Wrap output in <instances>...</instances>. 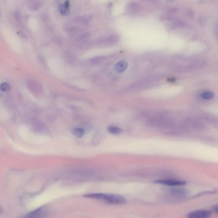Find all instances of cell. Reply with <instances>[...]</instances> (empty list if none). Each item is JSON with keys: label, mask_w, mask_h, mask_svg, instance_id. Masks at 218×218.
<instances>
[{"label": "cell", "mask_w": 218, "mask_h": 218, "mask_svg": "<svg viewBox=\"0 0 218 218\" xmlns=\"http://www.w3.org/2000/svg\"><path fill=\"white\" fill-rule=\"evenodd\" d=\"M170 194L173 198L176 200H182L188 196V192L184 189L180 188H174L170 191Z\"/></svg>", "instance_id": "3957f363"}, {"label": "cell", "mask_w": 218, "mask_h": 218, "mask_svg": "<svg viewBox=\"0 0 218 218\" xmlns=\"http://www.w3.org/2000/svg\"><path fill=\"white\" fill-rule=\"evenodd\" d=\"M107 130L110 133L113 135L119 134L122 132V129L115 126H110L108 128Z\"/></svg>", "instance_id": "9c48e42d"}, {"label": "cell", "mask_w": 218, "mask_h": 218, "mask_svg": "<svg viewBox=\"0 0 218 218\" xmlns=\"http://www.w3.org/2000/svg\"><path fill=\"white\" fill-rule=\"evenodd\" d=\"M155 183L169 186H183L186 184V181L180 180L162 179L156 181Z\"/></svg>", "instance_id": "5b68a950"}, {"label": "cell", "mask_w": 218, "mask_h": 218, "mask_svg": "<svg viewBox=\"0 0 218 218\" xmlns=\"http://www.w3.org/2000/svg\"><path fill=\"white\" fill-rule=\"evenodd\" d=\"M212 209L215 214L218 215V204L212 207Z\"/></svg>", "instance_id": "5bb4252c"}, {"label": "cell", "mask_w": 218, "mask_h": 218, "mask_svg": "<svg viewBox=\"0 0 218 218\" xmlns=\"http://www.w3.org/2000/svg\"><path fill=\"white\" fill-rule=\"evenodd\" d=\"M47 215L46 209L41 207L28 213L22 218H44Z\"/></svg>", "instance_id": "7a4b0ae2"}, {"label": "cell", "mask_w": 218, "mask_h": 218, "mask_svg": "<svg viewBox=\"0 0 218 218\" xmlns=\"http://www.w3.org/2000/svg\"><path fill=\"white\" fill-rule=\"evenodd\" d=\"M128 67V63L126 61H121L118 62L115 67V70L118 73H121L125 71Z\"/></svg>", "instance_id": "52a82bcc"}, {"label": "cell", "mask_w": 218, "mask_h": 218, "mask_svg": "<svg viewBox=\"0 0 218 218\" xmlns=\"http://www.w3.org/2000/svg\"><path fill=\"white\" fill-rule=\"evenodd\" d=\"M214 94L212 92L205 91L201 94V96L204 100H209L214 97Z\"/></svg>", "instance_id": "8fae6325"}, {"label": "cell", "mask_w": 218, "mask_h": 218, "mask_svg": "<svg viewBox=\"0 0 218 218\" xmlns=\"http://www.w3.org/2000/svg\"><path fill=\"white\" fill-rule=\"evenodd\" d=\"M212 212L210 210H199L192 211L187 215V218H210Z\"/></svg>", "instance_id": "277c9868"}, {"label": "cell", "mask_w": 218, "mask_h": 218, "mask_svg": "<svg viewBox=\"0 0 218 218\" xmlns=\"http://www.w3.org/2000/svg\"><path fill=\"white\" fill-rule=\"evenodd\" d=\"M119 40V36L118 35H111L103 38L100 40L101 44L106 45H110L115 44Z\"/></svg>", "instance_id": "8992f818"}, {"label": "cell", "mask_w": 218, "mask_h": 218, "mask_svg": "<svg viewBox=\"0 0 218 218\" xmlns=\"http://www.w3.org/2000/svg\"><path fill=\"white\" fill-rule=\"evenodd\" d=\"M72 133L76 137L81 138L84 135L85 131L81 128H75L72 130Z\"/></svg>", "instance_id": "30bf717a"}, {"label": "cell", "mask_w": 218, "mask_h": 218, "mask_svg": "<svg viewBox=\"0 0 218 218\" xmlns=\"http://www.w3.org/2000/svg\"><path fill=\"white\" fill-rule=\"evenodd\" d=\"M87 198L94 199L104 202L106 203L113 205H120L126 202V199L123 196L114 194H104V193H93L88 194L84 196Z\"/></svg>", "instance_id": "6da1fadb"}, {"label": "cell", "mask_w": 218, "mask_h": 218, "mask_svg": "<svg viewBox=\"0 0 218 218\" xmlns=\"http://www.w3.org/2000/svg\"><path fill=\"white\" fill-rule=\"evenodd\" d=\"M129 10L132 12H138L140 10V6L135 3H131L128 6Z\"/></svg>", "instance_id": "7c38bea8"}, {"label": "cell", "mask_w": 218, "mask_h": 218, "mask_svg": "<svg viewBox=\"0 0 218 218\" xmlns=\"http://www.w3.org/2000/svg\"><path fill=\"white\" fill-rule=\"evenodd\" d=\"M70 2L69 1H66L64 4L61 5L60 6V11L62 15L66 16L67 15L69 12Z\"/></svg>", "instance_id": "ba28073f"}, {"label": "cell", "mask_w": 218, "mask_h": 218, "mask_svg": "<svg viewBox=\"0 0 218 218\" xmlns=\"http://www.w3.org/2000/svg\"><path fill=\"white\" fill-rule=\"evenodd\" d=\"M1 89L3 91H8L10 89V86L7 83H3L1 85Z\"/></svg>", "instance_id": "4fadbf2b"}]
</instances>
